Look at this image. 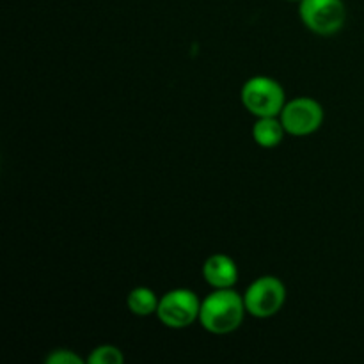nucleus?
Segmentation results:
<instances>
[{
  "mask_svg": "<svg viewBox=\"0 0 364 364\" xmlns=\"http://www.w3.org/2000/svg\"><path fill=\"white\" fill-rule=\"evenodd\" d=\"M245 309L244 297L233 291L231 288L226 290H213L205 301H201V311H199V322L208 333L223 336L237 331L244 322Z\"/></svg>",
  "mask_w": 364,
  "mask_h": 364,
  "instance_id": "obj_1",
  "label": "nucleus"
},
{
  "mask_svg": "<svg viewBox=\"0 0 364 364\" xmlns=\"http://www.w3.org/2000/svg\"><path fill=\"white\" fill-rule=\"evenodd\" d=\"M245 109L256 117L279 116L284 107V91L270 77H252L244 84L240 92Z\"/></svg>",
  "mask_w": 364,
  "mask_h": 364,
  "instance_id": "obj_2",
  "label": "nucleus"
},
{
  "mask_svg": "<svg viewBox=\"0 0 364 364\" xmlns=\"http://www.w3.org/2000/svg\"><path fill=\"white\" fill-rule=\"evenodd\" d=\"M201 302L198 295L187 288H176L164 295L159 301L156 316L160 322L171 329H183L199 320Z\"/></svg>",
  "mask_w": 364,
  "mask_h": 364,
  "instance_id": "obj_3",
  "label": "nucleus"
},
{
  "mask_svg": "<svg viewBox=\"0 0 364 364\" xmlns=\"http://www.w3.org/2000/svg\"><path fill=\"white\" fill-rule=\"evenodd\" d=\"M299 14L306 27L318 36L336 34L345 23L343 0H301Z\"/></svg>",
  "mask_w": 364,
  "mask_h": 364,
  "instance_id": "obj_4",
  "label": "nucleus"
},
{
  "mask_svg": "<svg viewBox=\"0 0 364 364\" xmlns=\"http://www.w3.org/2000/svg\"><path fill=\"white\" fill-rule=\"evenodd\" d=\"M287 301V288L277 277L263 276L251 283L245 290L244 302L249 315L256 318H269L274 316Z\"/></svg>",
  "mask_w": 364,
  "mask_h": 364,
  "instance_id": "obj_5",
  "label": "nucleus"
},
{
  "mask_svg": "<svg viewBox=\"0 0 364 364\" xmlns=\"http://www.w3.org/2000/svg\"><path fill=\"white\" fill-rule=\"evenodd\" d=\"M279 119L287 134L295 135V137H304V135H311L313 132L318 130L323 121V109L313 98H306V96L304 98H295L284 103Z\"/></svg>",
  "mask_w": 364,
  "mask_h": 364,
  "instance_id": "obj_6",
  "label": "nucleus"
},
{
  "mask_svg": "<svg viewBox=\"0 0 364 364\" xmlns=\"http://www.w3.org/2000/svg\"><path fill=\"white\" fill-rule=\"evenodd\" d=\"M203 276L213 290H226L237 283L238 269L230 256L213 255L203 265Z\"/></svg>",
  "mask_w": 364,
  "mask_h": 364,
  "instance_id": "obj_7",
  "label": "nucleus"
},
{
  "mask_svg": "<svg viewBox=\"0 0 364 364\" xmlns=\"http://www.w3.org/2000/svg\"><path fill=\"white\" fill-rule=\"evenodd\" d=\"M284 134H287V130H284L281 119H277V116L258 117V121L252 127V139L262 148H276L284 139Z\"/></svg>",
  "mask_w": 364,
  "mask_h": 364,
  "instance_id": "obj_8",
  "label": "nucleus"
},
{
  "mask_svg": "<svg viewBox=\"0 0 364 364\" xmlns=\"http://www.w3.org/2000/svg\"><path fill=\"white\" fill-rule=\"evenodd\" d=\"M159 301L160 299H156L155 291L149 290V288L146 287H139V288H134V290L128 294L127 304H128V309H130L134 315L148 316L151 315V313H156Z\"/></svg>",
  "mask_w": 364,
  "mask_h": 364,
  "instance_id": "obj_9",
  "label": "nucleus"
},
{
  "mask_svg": "<svg viewBox=\"0 0 364 364\" xmlns=\"http://www.w3.org/2000/svg\"><path fill=\"white\" fill-rule=\"evenodd\" d=\"M123 354L114 345H102L96 347L87 358L89 364H121L123 363Z\"/></svg>",
  "mask_w": 364,
  "mask_h": 364,
  "instance_id": "obj_10",
  "label": "nucleus"
},
{
  "mask_svg": "<svg viewBox=\"0 0 364 364\" xmlns=\"http://www.w3.org/2000/svg\"><path fill=\"white\" fill-rule=\"evenodd\" d=\"M46 364H82L84 359L80 355H77L75 352L66 350V348H57V350H52L45 358Z\"/></svg>",
  "mask_w": 364,
  "mask_h": 364,
  "instance_id": "obj_11",
  "label": "nucleus"
},
{
  "mask_svg": "<svg viewBox=\"0 0 364 364\" xmlns=\"http://www.w3.org/2000/svg\"><path fill=\"white\" fill-rule=\"evenodd\" d=\"M290 2H301V0H290Z\"/></svg>",
  "mask_w": 364,
  "mask_h": 364,
  "instance_id": "obj_12",
  "label": "nucleus"
}]
</instances>
